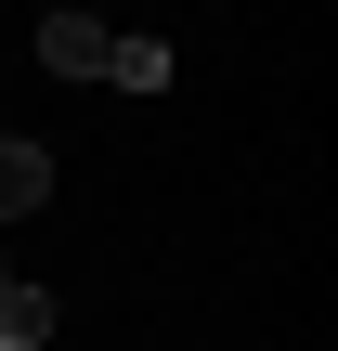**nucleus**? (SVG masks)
I'll list each match as a JSON object with an SVG mask.
<instances>
[{
	"label": "nucleus",
	"mask_w": 338,
	"mask_h": 351,
	"mask_svg": "<svg viewBox=\"0 0 338 351\" xmlns=\"http://www.w3.org/2000/svg\"><path fill=\"white\" fill-rule=\"evenodd\" d=\"M39 195H52V156H39L26 130H0V221H13V208H39Z\"/></svg>",
	"instance_id": "obj_2"
},
{
	"label": "nucleus",
	"mask_w": 338,
	"mask_h": 351,
	"mask_svg": "<svg viewBox=\"0 0 338 351\" xmlns=\"http://www.w3.org/2000/svg\"><path fill=\"white\" fill-rule=\"evenodd\" d=\"M104 78H117V91H169V39H117Z\"/></svg>",
	"instance_id": "obj_4"
},
{
	"label": "nucleus",
	"mask_w": 338,
	"mask_h": 351,
	"mask_svg": "<svg viewBox=\"0 0 338 351\" xmlns=\"http://www.w3.org/2000/svg\"><path fill=\"white\" fill-rule=\"evenodd\" d=\"M52 339V287H0V351H39Z\"/></svg>",
	"instance_id": "obj_3"
},
{
	"label": "nucleus",
	"mask_w": 338,
	"mask_h": 351,
	"mask_svg": "<svg viewBox=\"0 0 338 351\" xmlns=\"http://www.w3.org/2000/svg\"><path fill=\"white\" fill-rule=\"evenodd\" d=\"M104 52H117L104 13H39V65H52V78H104Z\"/></svg>",
	"instance_id": "obj_1"
}]
</instances>
